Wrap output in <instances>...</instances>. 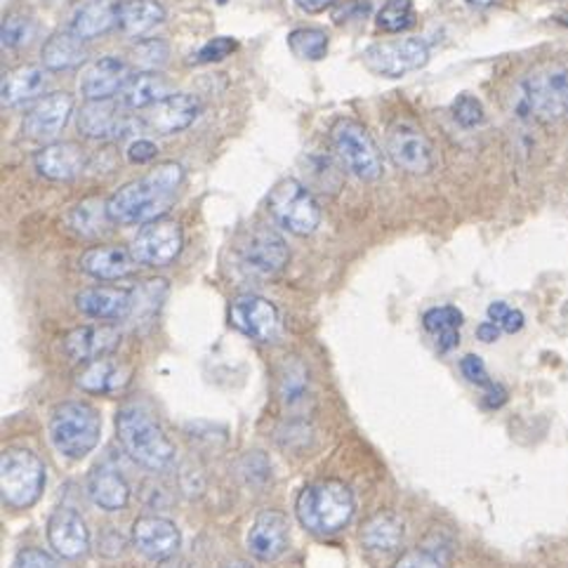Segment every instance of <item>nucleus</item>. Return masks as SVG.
Listing matches in <instances>:
<instances>
[{
  "instance_id": "obj_23",
  "label": "nucleus",
  "mask_w": 568,
  "mask_h": 568,
  "mask_svg": "<svg viewBox=\"0 0 568 568\" xmlns=\"http://www.w3.org/2000/svg\"><path fill=\"white\" fill-rule=\"evenodd\" d=\"M75 307L85 316L100 321H119L135 307V293L113 286H92L75 295Z\"/></svg>"
},
{
  "instance_id": "obj_10",
  "label": "nucleus",
  "mask_w": 568,
  "mask_h": 568,
  "mask_svg": "<svg viewBox=\"0 0 568 568\" xmlns=\"http://www.w3.org/2000/svg\"><path fill=\"white\" fill-rule=\"evenodd\" d=\"M184 245L182 226L178 222L156 220L142 226V232L132 241V255L144 267H165L173 262Z\"/></svg>"
},
{
  "instance_id": "obj_42",
  "label": "nucleus",
  "mask_w": 568,
  "mask_h": 568,
  "mask_svg": "<svg viewBox=\"0 0 568 568\" xmlns=\"http://www.w3.org/2000/svg\"><path fill=\"white\" fill-rule=\"evenodd\" d=\"M460 371H463V375L467 377L471 385H477V387H490V385H494V381H490V377H488L486 364L481 362V356H477V354H467L463 362H460Z\"/></svg>"
},
{
  "instance_id": "obj_46",
  "label": "nucleus",
  "mask_w": 568,
  "mask_h": 568,
  "mask_svg": "<svg viewBox=\"0 0 568 568\" xmlns=\"http://www.w3.org/2000/svg\"><path fill=\"white\" fill-rule=\"evenodd\" d=\"M500 333H503V328L496 324V321H484V324L477 328V337L481 339V343H486V345H490V343H496V339L500 337Z\"/></svg>"
},
{
  "instance_id": "obj_7",
  "label": "nucleus",
  "mask_w": 568,
  "mask_h": 568,
  "mask_svg": "<svg viewBox=\"0 0 568 568\" xmlns=\"http://www.w3.org/2000/svg\"><path fill=\"white\" fill-rule=\"evenodd\" d=\"M267 205L276 224L295 236H310L321 224V207L316 199L297 180H281L272 189Z\"/></svg>"
},
{
  "instance_id": "obj_9",
  "label": "nucleus",
  "mask_w": 568,
  "mask_h": 568,
  "mask_svg": "<svg viewBox=\"0 0 568 568\" xmlns=\"http://www.w3.org/2000/svg\"><path fill=\"white\" fill-rule=\"evenodd\" d=\"M387 154L396 168L410 175H427L437 165V154L423 130L410 123L392 125L387 135Z\"/></svg>"
},
{
  "instance_id": "obj_13",
  "label": "nucleus",
  "mask_w": 568,
  "mask_h": 568,
  "mask_svg": "<svg viewBox=\"0 0 568 568\" xmlns=\"http://www.w3.org/2000/svg\"><path fill=\"white\" fill-rule=\"evenodd\" d=\"M521 100L540 121H557L566 111V73L540 71L524 83Z\"/></svg>"
},
{
  "instance_id": "obj_22",
  "label": "nucleus",
  "mask_w": 568,
  "mask_h": 568,
  "mask_svg": "<svg viewBox=\"0 0 568 568\" xmlns=\"http://www.w3.org/2000/svg\"><path fill=\"white\" fill-rule=\"evenodd\" d=\"M33 165L38 173L52 182H69L83 173L88 156L85 149L75 142H50L41 151H36Z\"/></svg>"
},
{
  "instance_id": "obj_30",
  "label": "nucleus",
  "mask_w": 568,
  "mask_h": 568,
  "mask_svg": "<svg viewBox=\"0 0 568 568\" xmlns=\"http://www.w3.org/2000/svg\"><path fill=\"white\" fill-rule=\"evenodd\" d=\"M165 10L159 0H123L119 14V29L125 36L144 38L163 24Z\"/></svg>"
},
{
  "instance_id": "obj_18",
  "label": "nucleus",
  "mask_w": 568,
  "mask_h": 568,
  "mask_svg": "<svg viewBox=\"0 0 568 568\" xmlns=\"http://www.w3.org/2000/svg\"><path fill=\"white\" fill-rule=\"evenodd\" d=\"M288 519L276 509L260 513L248 531V552L260 561H274L288 550L291 531Z\"/></svg>"
},
{
  "instance_id": "obj_16",
  "label": "nucleus",
  "mask_w": 568,
  "mask_h": 568,
  "mask_svg": "<svg viewBox=\"0 0 568 568\" xmlns=\"http://www.w3.org/2000/svg\"><path fill=\"white\" fill-rule=\"evenodd\" d=\"M125 106L113 104L111 100H98V102H85L79 111V130L90 140H121L128 132H132V119L123 113Z\"/></svg>"
},
{
  "instance_id": "obj_2",
  "label": "nucleus",
  "mask_w": 568,
  "mask_h": 568,
  "mask_svg": "<svg viewBox=\"0 0 568 568\" xmlns=\"http://www.w3.org/2000/svg\"><path fill=\"white\" fill-rule=\"evenodd\" d=\"M297 519L314 536H333L352 521L354 496L352 490L335 479L314 481L302 488L295 503Z\"/></svg>"
},
{
  "instance_id": "obj_17",
  "label": "nucleus",
  "mask_w": 568,
  "mask_h": 568,
  "mask_svg": "<svg viewBox=\"0 0 568 568\" xmlns=\"http://www.w3.org/2000/svg\"><path fill=\"white\" fill-rule=\"evenodd\" d=\"M180 540V528L170 519L149 515L132 524V545H135L146 559L163 561L175 557Z\"/></svg>"
},
{
  "instance_id": "obj_31",
  "label": "nucleus",
  "mask_w": 568,
  "mask_h": 568,
  "mask_svg": "<svg viewBox=\"0 0 568 568\" xmlns=\"http://www.w3.org/2000/svg\"><path fill=\"white\" fill-rule=\"evenodd\" d=\"M362 542L373 552H392L404 542V521L394 513H377L362 528Z\"/></svg>"
},
{
  "instance_id": "obj_14",
  "label": "nucleus",
  "mask_w": 568,
  "mask_h": 568,
  "mask_svg": "<svg viewBox=\"0 0 568 568\" xmlns=\"http://www.w3.org/2000/svg\"><path fill=\"white\" fill-rule=\"evenodd\" d=\"M241 262L253 274L270 276L281 272L288 262V245L270 226H257L241 245Z\"/></svg>"
},
{
  "instance_id": "obj_38",
  "label": "nucleus",
  "mask_w": 568,
  "mask_h": 568,
  "mask_svg": "<svg viewBox=\"0 0 568 568\" xmlns=\"http://www.w3.org/2000/svg\"><path fill=\"white\" fill-rule=\"evenodd\" d=\"M453 119H456L463 128H477L484 123V104L475 98V94L463 92L458 94L456 100H453Z\"/></svg>"
},
{
  "instance_id": "obj_15",
  "label": "nucleus",
  "mask_w": 568,
  "mask_h": 568,
  "mask_svg": "<svg viewBox=\"0 0 568 568\" xmlns=\"http://www.w3.org/2000/svg\"><path fill=\"white\" fill-rule=\"evenodd\" d=\"M230 318L234 328L260 343H270L278 333V310L260 295H241L232 302Z\"/></svg>"
},
{
  "instance_id": "obj_25",
  "label": "nucleus",
  "mask_w": 568,
  "mask_h": 568,
  "mask_svg": "<svg viewBox=\"0 0 568 568\" xmlns=\"http://www.w3.org/2000/svg\"><path fill=\"white\" fill-rule=\"evenodd\" d=\"M138 264L132 251L121 245H100V248L85 251L81 257V270L100 281L125 278L138 270Z\"/></svg>"
},
{
  "instance_id": "obj_19",
  "label": "nucleus",
  "mask_w": 568,
  "mask_h": 568,
  "mask_svg": "<svg viewBox=\"0 0 568 568\" xmlns=\"http://www.w3.org/2000/svg\"><path fill=\"white\" fill-rule=\"evenodd\" d=\"M130 81V69L121 57H100L94 60L81 75V94L85 102H98V100H111L113 94H119L125 83Z\"/></svg>"
},
{
  "instance_id": "obj_49",
  "label": "nucleus",
  "mask_w": 568,
  "mask_h": 568,
  "mask_svg": "<svg viewBox=\"0 0 568 568\" xmlns=\"http://www.w3.org/2000/svg\"><path fill=\"white\" fill-rule=\"evenodd\" d=\"M494 3H496V0H469V6H477V8H488Z\"/></svg>"
},
{
  "instance_id": "obj_32",
  "label": "nucleus",
  "mask_w": 568,
  "mask_h": 568,
  "mask_svg": "<svg viewBox=\"0 0 568 568\" xmlns=\"http://www.w3.org/2000/svg\"><path fill=\"white\" fill-rule=\"evenodd\" d=\"M75 385L90 394H113L128 385V371L109 362V358H94L79 373Z\"/></svg>"
},
{
  "instance_id": "obj_3",
  "label": "nucleus",
  "mask_w": 568,
  "mask_h": 568,
  "mask_svg": "<svg viewBox=\"0 0 568 568\" xmlns=\"http://www.w3.org/2000/svg\"><path fill=\"white\" fill-rule=\"evenodd\" d=\"M116 429L119 442L128 456L138 465L161 471L173 465L175 460V446L170 442L163 429L156 425L149 413L138 406H125L116 415Z\"/></svg>"
},
{
  "instance_id": "obj_28",
  "label": "nucleus",
  "mask_w": 568,
  "mask_h": 568,
  "mask_svg": "<svg viewBox=\"0 0 568 568\" xmlns=\"http://www.w3.org/2000/svg\"><path fill=\"white\" fill-rule=\"evenodd\" d=\"M173 94V85L159 71H140L130 75L125 88L119 92V104L125 109H151Z\"/></svg>"
},
{
  "instance_id": "obj_8",
  "label": "nucleus",
  "mask_w": 568,
  "mask_h": 568,
  "mask_svg": "<svg viewBox=\"0 0 568 568\" xmlns=\"http://www.w3.org/2000/svg\"><path fill=\"white\" fill-rule=\"evenodd\" d=\"M429 62V45L423 38H399V41L375 43L364 52V64L371 73L385 79H402L420 71Z\"/></svg>"
},
{
  "instance_id": "obj_51",
  "label": "nucleus",
  "mask_w": 568,
  "mask_h": 568,
  "mask_svg": "<svg viewBox=\"0 0 568 568\" xmlns=\"http://www.w3.org/2000/svg\"><path fill=\"white\" fill-rule=\"evenodd\" d=\"M564 73H566V111H568V69Z\"/></svg>"
},
{
  "instance_id": "obj_29",
  "label": "nucleus",
  "mask_w": 568,
  "mask_h": 568,
  "mask_svg": "<svg viewBox=\"0 0 568 568\" xmlns=\"http://www.w3.org/2000/svg\"><path fill=\"white\" fill-rule=\"evenodd\" d=\"M85 41L71 31H57L50 36L41 50V67L48 71H69L85 62Z\"/></svg>"
},
{
  "instance_id": "obj_1",
  "label": "nucleus",
  "mask_w": 568,
  "mask_h": 568,
  "mask_svg": "<svg viewBox=\"0 0 568 568\" xmlns=\"http://www.w3.org/2000/svg\"><path fill=\"white\" fill-rule=\"evenodd\" d=\"M184 170L180 163H161L140 180L121 186L116 194L106 199V211L113 224H149L161 220L170 205L175 203Z\"/></svg>"
},
{
  "instance_id": "obj_12",
  "label": "nucleus",
  "mask_w": 568,
  "mask_h": 568,
  "mask_svg": "<svg viewBox=\"0 0 568 568\" xmlns=\"http://www.w3.org/2000/svg\"><path fill=\"white\" fill-rule=\"evenodd\" d=\"M73 113V98L69 92H52L38 102L22 123L24 135L33 142H52L60 138Z\"/></svg>"
},
{
  "instance_id": "obj_26",
  "label": "nucleus",
  "mask_w": 568,
  "mask_h": 568,
  "mask_svg": "<svg viewBox=\"0 0 568 568\" xmlns=\"http://www.w3.org/2000/svg\"><path fill=\"white\" fill-rule=\"evenodd\" d=\"M48 85L50 75L45 67H19L3 79V85H0V102H3V106L29 104L41 98Z\"/></svg>"
},
{
  "instance_id": "obj_37",
  "label": "nucleus",
  "mask_w": 568,
  "mask_h": 568,
  "mask_svg": "<svg viewBox=\"0 0 568 568\" xmlns=\"http://www.w3.org/2000/svg\"><path fill=\"white\" fill-rule=\"evenodd\" d=\"M36 22L27 14H8L0 27V43L8 50H19L33 41Z\"/></svg>"
},
{
  "instance_id": "obj_50",
  "label": "nucleus",
  "mask_w": 568,
  "mask_h": 568,
  "mask_svg": "<svg viewBox=\"0 0 568 568\" xmlns=\"http://www.w3.org/2000/svg\"><path fill=\"white\" fill-rule=\"evenodd\" d=\"M226 568H253V566L245 564V561H236V564H230Z\"/></svg>"
},
{
  "instance_id": "obj_41",
  "label": "nucleus",
  "mask_w": 568,
  "mask_h": 568,
  "mask_svg": "<svg viewBox=\"0 0 568 568\" xmlns=\"http://www.w3.org/2000/svg\"><path fill=\"white\" fill-rule=\"evenodd\" d=\"M236 50V41L230 36H217L213 41H207L199 52H196V62L199 64H211V62H222Z\"/></svg>"
},
{
  "instance_id": "obj_34",
  "label": "nucleus",
  "mask_w": 568,
  "mask_h": 568,
  "mask_svg": "<svg viewBox=\"0 0 568 568\" xmlns=\"http://www.w3.org/2000/svg\"><path fill=\"white\" fill-rule=\"evenodd\" d=\"M67 220L73 230L83 236L102 234L104 226L111 222L106 201H100V199H88V201H81L79 205H73Z\"/></svg>"
},
{
  "instance_id": "obj_44",
  "label": "nucleus",
  "mask_w": 568,
  "mask_h": 568,
  "mask_svg": "<svg viewBox=\"0 0 568 568\" xmlns=\"http://www.w3.org/2000/svg\"><path fill=\"white\" fill-rule=\"evenodd\" d=\"M12 568H57V566L48 552L36 550V547H27V550L17 552Z\"/></svg>"
},
{
  "instance_id": "obj_43",
  "label": "nucleus",
  "mask_w": 568,
  "mask_h": 568,
  "mask_svg": "<svg viewBox=\"0 0 568 568\" xmlns=\"http://www.w3.org/2000/svg\"><path fill=\"white\" fill-rule=\"evenodd\" d=\"M394 568H444V564L439 561L437 555H432L427 550H410L399 557Z\"/></svg>"
},
{
  "instance_id": "obj_27",
  "label": "nucleus",
  "mask_w": 568,
  "mask_h": 568,
  "mask_svg": "<svg viewBox=\"0 0 568 568\" xmlns=\"http://www.w3.org/2000/svg\"><path fill=\"white\" fill-rule=\"evenodd\" d=\"M88 496L104 513H121L130 500V486L119 475V469L98 465L88 475Z\"/></svg>"
},
{
  "instance_id": "obj_11",
  "label": "nucleus",
  "mask_w": 568,
  "mask_h": 568,
  "mask_svg": "<svg viewBox=\"0 0 568 568\" xmlns=\"http://www.w3.org/2000/svg\"><path fill=\"white\" fill-rule=\"evenodd\" d=\"M203 102L194 92H173L165 100L154 104L144 116V125L156 135H178V132L194 125L201 116Z\"/></svg>"
},
{
  "instance_id": "obj_47",
  "label": "nucleus",
  "mask_w": 568,
  "mask_h": 568,
  "mask_svg": "<svg viewBox=\"0 0 568 568\" xmlns=\"http://www.w3.org/2000/svg\"><path fill=\"white\" fill-rule=\"evenodd\" d=\"M507 402V392L500 387V385H490V387H486V399H484V404L488 406V408H500L503 404Z\"/></svg>"
},
{
  "instance_id": "obj_24",
  "label": "nucleus",
  "mask_w": 568,
  "mask_h": 568,
  "mask_svg": "<svg viewBox=\"0 0 568 568\" xmlns=\"http://www.w3.org/2000/svg\"><path fill=\"white\" fill-rule=\"evenodd\" d=\"M121 343V331L116 326H81L67 335L64 339V352L73 358V362H94V358H102L109 352H113Z\"/></svg>"
},
{
  "instance_id": "obj_36",
  "label": "nucleus",
  "mask_w": 568,
  "mask_h": 568,
  "mask_svg": "<svg viewBox=\"0 0 568 568\" xmlns=\"http://www.w3.org/2000/svg\"><path fill=\"white\" fill-rule=\"evenodd\" d=\"M375 24L385 33H402L415 24V6L413 0H387L377 12Z\"/></svg>"
},
{
  "instance_id": "obj_20",
  "label": "nucleus",
  "mask_w": 568,
  "mask_h": 568,
  "mask_svg": "<svg viewBox=\"0 0 568 568\" xmlns=\"http://www.w3.org/2000/svg\"><path fill=\"white\" fill-rule=\"evenodd\" d=\"M121 0H79L69 12L67 31L92 41V38L109 33L113 27H119Z\"/></svg>"
},
{
  "instance_id": "obj_39",
  "label": "nucleus",
  "mask_w": 568,
  "mask_h": 568,
  "mask_svg": "<svg viewBox=\"0 0 568 568\" xmlns=\"http://www.w3.org/2000/svg\"><path fill=\"white\" fill-rule=\"evenodd\" d=\"M135 62L142 71H156L168 62V43L161 38H146L135 48Z\"/></svg>"
},
{
  "instance_id": "obj_33",
  "label": "nucleus",
  "mask_w": 568,
  "mask_h": 568,
  "mask_svg": "<svg viewBox=\"0 0 568 568\" xmlns=\"http://www.w3.org/2000/svg\"><path fill=\"white\" fill-rule=\"evenodd\" d=\"M463 312L458 307H434L425 312L423 326L427 333L437 337L439 352H450L460 345V326H463Z\"/></svg>"
},
{
  "instance_id": "obj_5",
  "label": "nucleus",
  "mask_w": 568,
  "mask_h": 568,
  "mask_svg": "<svg viewBox=\"0 0 568 568\" xmlns=\"http://www.w3.org/2000/svg\"><path fill=\"white\" fill-rule=\"evenodd\" d=\"M331 144L354 178L362 182H377L385 173L383 151L377 149L371 132L354 119H339L331 128Z\"/></svg>"
},
{
  "instance_id": "obj_48",
  "label": "nucleus",
  "mask_w": 568,
  "mask_h": 568,
  "mask_svg": "<svg viewBox=\"0 0 568 568\" xmlns=\"http://www.w3.org/2000/svg\"><path fill=\"white\" fill-rule=\"evenodd\" d=\"M293 3H295L300 10L310 12V14H318V12L328 10L331 6H335V0H293Z\"/></svg>"
},
{
  "instance_id": "obj_35",
  "label": "nucleus",
  "mask_w": 568,
  "mask_h": 568,
  "mask_svg": "<svg viewBox=\"0 0 568 568\" xmlns=\"http://www.w3.org/2000/svg\"><path fill=\"white\" fill-rule=\"evenodd\" d=\"M331 38L326 31L314 27H302L288 33V48L300 60L307 62H321L328 54Z\"/></svg>"
},
{
  "instance_id": "obj_45",
  "label": "nucleus",
  "mask_w": 568,
  "mask_h": 568,
  "mask_svg": "<svg viewBox=\"0 0 568 568\" xmlns=\"http://www.w3.org/2000/svg\"><path fill=\"white\" fill-rule=\"evenodd\" d=\"M156 156H159V146L151 140H135L128 146V159L138 165L151 163Z\"/></svg>"
},
{
  "instance_id": "obj_21",
  "label": "nucleus",
  "mask_w": 568,
  "mask_h": 568,
  "mask_svg": "<svg viewBox=\"0 0 568 568\" xmlns=\"http://www.w3.org/2000/svg\"><path fill=\"white\" fill-rule=\"evenodd\" d=\"M48 540L52 550L64 559H79L88 552L90 534L79 513L69 507L54 509L48 519Z\"/></svg>"
},
{
  "instance_id": "obj_6",
  "label": "nucleus",
  "mask_w": 568,
  "mask_h": 568,
  "mask_svg": "<svg viewBox=\"0 0 568 568\" xmlns=\"http://www.w3.org/2000/svg\"><path fill=\"white\" fill-rule=\"evenodd\" d=\"M0 486L3 500L14 509H27L43 496L45 465L27 448H8L0 460Z\"/></svg>"
},
{
  "instance_id": "obj_40",
  "label": "nucleus",
  "mask_w": 568,
  "mask_h": 568,
  "mask_svg": "<svg viewBox=\"0 0 568 568\" xmlns=\"http://www.w3.org/2000/svg\"><path fill=\"white\" fill-rule=\"evenodd\" d=\"M488 318L496 321V324L505 331V333H519L526 324V318L519 310H513L505 302H490L488 305Z\"/></svg>"
},
{
  "instance_id": "obj_4",
  "label": "nucleus",
  "mask_w": 568,
  "mask_h": 568,
  "mask_svg": "<svg viewBox=\"0 0 568 568\" xmlns=\"http://www.w3.org/2000/svg\"><path fill=\"white\" fill-rule=\"evenodd\" d=\"M102 418L83 402L60 404L50 415V442L69 460H81L100 444Z\"/></svg>"
}]
</instances>
